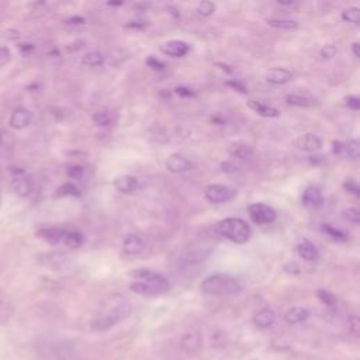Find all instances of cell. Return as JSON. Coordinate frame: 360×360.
<instances>
[{"instance_id":"obj_1","label":"cell","mask_w":360,"mask_h":360,"mask_svg":"<svg viewBox=\"0 0 360 360\" xmlns=\"http://www.w3.org/2000/svg\"><path fill=\"white\" fill-rule=\"evenodd\" d=\"M131 311L132 304L125 295L120 292L111 294L105 297L96 309L91 321L93 329H96L97 332H105L125 321L129 316Z\"/></svg>"},{"instance_id":"obj_2","label":"cell","mask_w":360,"mask_h":360,"mask_svg":"<svg viewBox=\"0 0 360 360\" xmlns=\"http://www.w3.org/2000/svg\"><path fill=\"white\" fill-rule=\"evenodd\" d=\"M201 291L208 295H236L243 290V284L231 274H212L202 280L200 285Z\"/></svg>"},{"instance_id":"obj_3","label":"cell","mask_w":360,"mask_h":360,"mask_svg":"<svg viewBox=\"0 0 360 360\" xmlns=\"http://www.w3.org/2000/svg\"><path fill=\"white\" fill-rule=\"evenodd\" d=\"M215 232L219 233L221 236L232 240L233 243H245L249 240L250 238V226L248 225V222L242 218H236V217H231V218H225L221 219L215 224L214 226Z\"/></svg>"},{"instance_id":"obj_4","label":"cell","mask_w":360,"mask_h":360,"mask_svg":"<svg viewBox=\"0 0 360 360\" xmlns=\"http://www.w3.org/2000/svg\"><path fill=\"white\" fill-rule=\"evenodd\" d=\"M131 276L138 278L139 281H143L145 284H148L158 295L165 294L170 290V284L166 280V277L162 276L160 273L150 270V269H145V267L135 269L134 271H131Z\"/></svg>"},{"instance_id":"obj_5","label":"cell","mask_w":360,"mask_h":360,"mask_svg":"<svg viewBox=\"0 0 360 360\" xmlns=\"http://www.w3.org/2000/svg\"><path fill=\"white\" fill-rule=\"evenodd\" d=\"M248 214L250 219L257 225H266L274 222L277 218V212L273 207L263 202H253L248 207Z\"/></svg>"},{"instance_id":"obj_6","label":"cell","mask_w":360,"mask_h":360,"mask_svg":"<svg viewBox=\"0 0 360 360\" xmlns=\"http://www.w3.org/2000/svg\"><path fill=\"white\" fill-rule=\"evenodd\" d=\"M204 195H205L207 201H210L211 204H222V202L232 200L236 195V190L229 186H225V184L214 183V184H210L205 187Z\"/></svg>"},{"instance_id":"obj_7","label":"cell","mask_w":360,"mask_h":360,"mask_svg":"<svg viewBox=\"0 0 360 360\" xmlns=\"http://www.w3.org/2000/svg\"><path fill=\"white\" fill-rule=\"evenodd\" d=\"M211 253H212V248H195L193 250H188V252L183 253L179 257L177 263H179L180 267L197 266V264L202 263L204 260H207Z\"/></svg>"},{"instance_id":"obj_8","label":"cell","mask_w":360,"mask_h":360,"mask_svg":"<svg viewBox=\"0 0 360 360\" xmlns=\"http://www.w3.org/2000/svg\"><path fill=\"white\" fill-rule=\"evenodd\" d=\"M166 169L170 172V173H174V174H180V173H186L188 170H191L193 167V163L181 153H172L169 155V158L166 159Z\"/></svg>"},{"instance_id":"obj_9","label":"cell","mask_w":360,"mask_h":360,"mask_svg":"<svg viewBox=\"0 0 360 360\" xmlns=\"http://www.w3.org/2000/svg\"><path fill=\"white\" fill-rule=\"evenodd\" d=\"M160 51L167 56L181 58V56L188 53L190 45L184 41H180V39H170V41L160 45Z\"/></svg>"},{"instance_id":"obj_10","label":"cell","mask_w":360,"mask_h":360,"mask_svg":"<svg viewBox=\"0 0 360 360\" xmlns=\"http://www.w3.org/2000/svg\"><path fill=\"white\" fill-rule=\"evenodd\" d=\"M295 146L302 152L314 153L322 148V141L319 136H316L314 134H304L297 138Z\"/></svg>"},{"instance_id":"obj_11","label":"cell","mask_w":360,"mask_h":360,"mask_svg":"<svg viewBox=\"0 0 360 360\" xmlns=\"http://www.w3.org/2000/svg\"><path fill=\"white\" fill-rule=\"evenodd\" d=\"M301 202L308 208H319L323 205V195L318 187L308 186L302 193Z\"/></svg>"},{"instance_id":"obj_12","label":"cell","mask_w":360,"mask_h":360,"mask_svg":"<svg viewBox=\"0 0 360 360\" xmlns=\"http://www.w3.org/2000/svg\"><path fill=\"white\" fill-rule=\"evenodd\" d=\"M138 187H139L138 179L134 176H129V174L118 176L114 180V188L121 194H132L138 190Z\"/></svg>"},{"instance_id":"obj_13","label":"cell","mask_w":360,"mask_h":360,"mask_svg":"<svg viewBox=\"0 0 360 360\" xmlns=\"http://www.w3.org/2000/svg\"><path fill=\"white\" fill-rule=\"evenodd\" d=\"M292 72L288 70V69H284V68H273L270 70L266 72V82L271 83V84H276V86H281V84H285L288 83L291 79H292Z\"/></svg>"},{"instance_id":"obj_14","label":"cell","mask_w":360,"mask_h":360,"mask_svg":"<svg viewBox=\"0 0 360 360\" xmlns=\"http://www.w3.org/2000/svg\"><path fill=\"white\" fill-rule=\"evenodd\" d=\"M66 229L60 226H45L38 231V236L49 245H58L63 240Z\"/></svg>"},{"instance_id":"obj_15","label":"cell","mask_w":360,"mask_h":360,"mask_svg":"<svg viewBox=\"0 0 360 360\" xmlns=\"http://www.w3.org/2000/svg\"><path fill=\"white\" fill-rule=\"evenodd\" d=\"M143 248H145L143 240L136 233H127L122 239V250L129 256L141 253Z\"/></svg>"},{"instance_id":"obj_16","label":"cell","mask_w":360,"mask_h":360,"mask_svg":"<svg viewBox=\"0 0 360 360\" xmlns=\"http://www.w3.org/2000/svg\"><path fill=\"white\" fill-rule=\"evenodd\" d=\"M297 253L301 259L307 262H315L319 257L318 248L309 239H301L297 245Z\"/></svg>"},{"instance_id":"obj_17","label":"cell","mask_w":360,"mask_h":360,"mask_svg":"<svg viewBox=\"0 0 360 360\" xmlns=\"http://www.w3.org/2000/svg\"><path fill=\"white\" fill-rule=\"evenodd\" d=\"M10 186H11V190L20 197H27L31 193V188H32L31 180L27 176H24L22 173L14 176Z\"/></svg>"},{"instance_id":"obj_18","label":"cell","mask_w":360,"mask_h":360,"mask_svg":"<svg viewBox=\"0 0 360 360\" xmlns=\"http://www.w3.org/2000/svg\"><path fill=\"white\" fill-rule=\"evenodd\" d=\"M32 114L27 108H17L10 117V125L15 129H22L31 122Z\"/></svg>"},{"instance_id":"obj_19","label":"cell","mask_w":360,"mask_h":360,"mask_svg":"<svg viewBox=\"0 0 360 360\" xmlns=\"http://www.w3.org/2000/svg\"><path fill=\"white\" fill-rule=\"evenodd\" d=\"M276 321V314L273 309L270 308H263L260 311H257L255 315H253V323L257 326V328H262V329H266V328H270Z\"/></svg>"},{"instance_id":"obj_20","label":"cell","mask_w":360,"mask_h":360,"mask_svg":"<svg viewBox=\"0 0 360 360\" xmlns=\"http://www.w3.org/2000/svg\"><path fill=\"white\" fill-rule=\"evenodd\" d=\"M117 121V112L110 108H101L93 114V122L97 127H110Z\"/></svg>"},{"instance_id":"obj_21","label":"cell","mask_w":360,"mask_h":360,"mask_svg":"<svg viewBox=\"0 0 360 360\" xmlns=\"http://www.w3.org/2000/svg\"><path fill=\"white\" fill-rule=\"evenodd\" d=\"M228 153L238 160H249L255 156L253 148L246 143H232L228 148Z\"/></svg>"},{"instance_id":"obj_22","label":"cell","mask_w":360,"mask_h":360,"mask_svg":"<svg viewBox=\"0 0 360 360\" xmlns=\"http://www.w3.org/2000/svg\"><path fill=\"white\" fill-rule=\"evenodd\" d=\"M246 105H248L252 111H255L256 114H259L260 117L276 118V117L280 115V111H278L277 108H274V107H271V105H266V104L259 103V101H256V100H249V101L246 103Z\"/></svg>"},{"instance_id":"obj_23","label":"cell","mask_w":360,"mask_h":360,"mask_svg":"<svg viewBox=\"0 0 360 360\" xmlns=\"http://www.w3.org/2000/svg\"><path fill=\"white\" fill-rule=\"evenodd\" d=\"M308 309L307 308H304V307H292V308H290L287 312H285V315H284V319L288 322V323H291V325H294V323H300V322H302V321H305L307 318H308Z\"/></svg>"},{"instance_id":"obj_24","label":"cell","mask_w":360,"mask_h":360,"mask_svg":"<svg viewBox=\"0 0 360 360\" xmlns=\"http://www.w3.org/2000/svg\"><path fill=\"white\" fill-rule=\"evenodd\" d=\"M68 248L77 249L84 243V236L82 232L75 231V229H66L63 240H62Z\"/></svg>"},{"instance_id":"obj_25","label":"cell","mask_w":360,"mask_h":360,"mask_svg":"<svg viewBox=\"0 0 360 360\" xmlns=\"http://www.w3.org/2000/svg\"><path fill=\"white\" fill-rule=\"evenodd\" d=\"M13 314V307L10 300L6 297L3 291H0V323H7L11 318Z\"/></svg>"},{"instance_id":"obj_26","label":"cell","mask_w":360,"mask_h":360,"mask_svg":"<svg viewBox=\"0 0 360 360\" xmlns=\"http://www.w3.org/2000/svg\"><path fill=\"white\" fill-rule=\"evenodd\" d=\"M266 21L270 27L277 28V30L292 31V30L298 28V22L294 20H288V18H267Z\"/></svg>"},{"instance_id":"obj_27","label":"cell","mask_w":360,"mask_h":360,"mask_svg":"<svg viewBox=\"0 0 360 360\" xmlns=\"http://www.w3.org/2000/svg\"><path fill=\"white\" fill-rule=\"evenodd\" d=\"M82 63L86 65V66H100L104 63V55L98 51H90V52H86L83 56H82Z\"/></svg>"},{"instance_id":"obj_28","label":"cell","mask_w":360,"mask_h":360,"mask_svg":"<svg viewBox=\"0 0 360 360\" xmlns=\"http://www.w3.org/2000/svg\"><path fill=\"white\" fill-rule=\"evenodd\" d=\"M129 290L138 295H142V297H156L158 294L148 285L145 284L143 281H132L129 284Z\"/></svg>"},{"instance_id":"obj_29","label":"cell","mask_w":360,"mask_h":360,"mask_svg":"<svg viewBox=\"0 0 360 360\" xmlns=\"http://www.w3.org/2000/svg\"><path fill=\"white\" fill-rule=\"evenodd\" d=\"M321 229H322V232H323L326 236H329L330 239H333V240H336V242H345V240H346V233H345L343 231H340V229H338V228L329 225V224H323V225L321 226Z\"/></svg>"},{"instance_id":"obj_30","label":"cell","mask_w":360,"mask_h":360,"mask_svg":"<svg viewBox=\"0 0 360 360\" xmlns=\"http://www.w3.org/2000/svg\"><path fill=\"white\" fill-rule=\"evenodd\" d=\"M345 156L350 159H357L360 156V145L356 138L345 142Z\"/></svg>"},{"instance_id":"obj_31","label":"cell","mask_w":360,"mask_h":360,"mask_svg":"<svg viewBox=\"0 0 360 360\" xmlns=\"http://www.w3.org/2000/svg\"><path fill=\"white\" fill-rule=\"evenodd\" d=\"M342 20L346 22H352V24H359L360 22V10L359 7L353 6L349 7L346 10L342 11Z\"/></svg>"},{"instance_id":"obj_32","label":"cell","mask_w":360,"mask_h":360,"mask_svg":"<svg viewBox=\"0 0 360 360\" xmlns=\"http://www.w3.org/2000/svg\"><path fill=\"white\" fill-rule=\"evenodd\" d=\"M285 101L288 105H292V107H308L311 104V101L307 97L300 94H287Z\"/></svg>"},{"instance_id":"obj_33","label":"cell","mask_w":360,"mask_h":360,"mask_svg":"<svg viewBox=\"0 0 360 360\" xmlns=\"http://www.w3.org/2000/svg\"><path fill=\"white\" fill-rule=\"evenodd\" d=\"M80 193H79V188L73 184V183H65L62 184L58 190H56V197H66V195H73V197H77Z\"/></svg>"},{"instance_id":"obj_34","label":"cell","mask_w":360,"mask_h":360,"mask_svg":"<svg viewBox=\"0 0 360 360\" xmlns=\"http://www.w3.org/2000/svg\"><path fill=\"white\" fill-rule=\"evenodd\" d=\"M215 10H217V4L212 3V1H210V0H202V1H200L198 6H197V13H198L200 15H204V17H208V15L214 14Z\"/></svg>"},{"instance_id":"obj_35","label":"cell","mask_w":360,"mask_h":360,"mask_svg":"<svg viewBox=\"0 0 360 360\" xmlns=\"http://www.w3.org/2000/svg\"><path fill=\"white\" fill-rule=\"evenodd\" d=\"M316 297L319 298V301L321 302H323L325 305H335L336 304V297L330 292V291H328V290H318L316 291Z\"/></svg>"},{"instance_id":"obj_36","label":"cell","mask_w":360,"mask_h":360,"mask_svg":"<svg viewBox=\"0 0 360 360\" xmlns=\"http://www.w3.org/2000/svg\"><path fill=\"white\" fill-rule=\"evenodd\" d=\"M343 217L353 224H359L360 222V211L356 207H349L343 210Z\"/></svg>"},{"instance_id":"obj_37","label":"cell","mask_w":360,"mask_h":360,"mask_svg":"<svg viewBox=\"0 0 360 360\" xmlns=\"http://www.w3.org/2000/svg\"><path fill=\"white\" fill-rule=\"evenodd\" d=\"M336 53H338V48L335 44H326L319 51V55L322 59H332Z\"/></svg>"},{"instance_id":"obj_38","label":"cell","mask_w":360,"mask_h":360,"mask_svg":"<svg viewBox=\"0 0 360 360\" xmlns=\"http://www.w3.org/2000/svg\"><path fill=\"white\" fill-rule=\"evenodd\" d=\"M343 188H345L347 193L353 194L354 197H360V187H359V184H357L354 180H346V181L343 183Z\"/></svg>"},{"instance_id":"obj_39","label":"cell","mask_w":360,"mask_h":360,"mask_svg":"<svg viewBox=\"0 0 360 360\" xmlns=\"http://www.w3.org/2000/svg\"><path fill=\"white\" fill-rule=\"evenodd\" d=\"M283 270L285 271V273H288V274H300L301 273V267H300V264L297 263V262H288V263H285L284 266H283Z\"/></svg>"},{"instance_id":"obj_40","label":"cell","mask_w":360,"mask_h":360,"mask_svg":"<svg viewBox=\"0 0 360 360\" xmlns=\"http://www.w3.org/2000/svg\"><path fill=\"white\" fill-rule=\"evenodd\" d=\"M345 104L346 107H349L350 110L357 111L360 108V98L357 96H349L345 98Z\"/></svg>"},{"instance_id":"obj_41","label":"cell","mask_w":360,"mask_h":360,"mask_svg":"<svg viewBox=\"0 0 360 360\" xmlns=\"http://www.w3.org/2000/svg\"><path fill=\"white\" fill-rule=\"evenodd\" d=\"M226 86L232 87L233 90H236V91H239V93H242V94H246V93H248V90H246L245 84H243L242 82H239L238 79H233V80H228V82H226Z\"/></svg>"},{"instance_id":"obj_42","label":"cell","mask_w":360,"mask_h":360,"mask_svg":"<svg viewBox=\"0 0 360 360\" xmlns=\"http://www.w3.org/2000/svg\"><path fill=\"white\" fill-rule=\"evenodd\" d=\"M146 65H148L150 69H153V70H163V69H165L163 62H160V60L156 59L155 56H149V58L146 59Z\"/></svg>"},{"instance_id":"obj_43","label":"cell","mask_w":360,"mask_h":360,"mask_svg":"<svg viewBox=\"0 0 360 360\" xmlns=\"http://www.w3.org/2000/svg\"><path fill=\"white\" fill-rule=\"evenodd\" d=\"M332 152L336 156H345V142L333 141L332 142Z\"/></svg>"},{"instance_id":"obj_44","label":"cell","mask_w":360,"mask_h":360,"mask_svg":"<svg viewBox=\"0 0 360 360\" xmlns=\"http://www.w3.org/2000/svg\"><path fill=\"white\" fill-rule=\"evenodd\" d=\"M83 173H84V170L80 166H72V167L68 169V176L70 179H82Z\"/></svg>"},{"instance_id":"obj_45","label":"cell","mask_w":360,"mask_h":360,"mask_svg":"<svg viewBox=\"0 0 360 360\" xmlns=\"http://www.w3.org/2000/svg\"><path fill=\"white\" fill-rule=\"evenodd\" d=\"M174 91H176V94H179V96H181V97H194V96H195V93H194L191 89L184 87V86H177V87L174 89Z\"/></svg>"},{"instance_id":"obj_46","label":"cell","mask_w":360,"mask_h":360,"mask_svg":"<svg viewBox=\"0 0 360 360\" xmlns=\"http://www.w3.org/2000/svg\"><path fill=\"white\" fill-rule=\"evenodd\" d=\"M221 170L224 173H235L238 170V166H235L232 162L226 160V162H222L221 163Z\"/></svg>"},{"instance_id":"obj_47","label":"cell","mask_w":360,"mask_h":360,"mask_svg":"<svg viewBox=\"0 0 360 360\" xmlns=\"http://www.w3.org/2000/svg\"><path fill=\"white\" fill-rule=\"evenodd\" d=\"M66 22H68V24H70V25H79V24H84V22H86V20H84V17L73 15V17H69V18L66 20Z\"/></svg>"},{"instance_id":"obj_48","label":"cell","mask_w":360,"mask_h":360,"mask_svg":"<svg viewBox=\"0 0 360 360\" xmlns=\"http://www.w3.org/2000/svg\"><path fill=\"white\" fill-rule=\"evenodd\" d=\"M10 58V51L6 46H0V62H4Z\"/></svg>"},{"instance_id":"obj_49","label":"cell","mask_w":360,"mask_h":360,"mask_svg":"<svg viewBox=\"0 0 360 360\" xmlns=\"http://www.w3.org/2000/svg\"><path fill=\"white\" fill-rule=\"evenodd\" d=\"M277 4H278V6H284V7H292V6L297 4V1H294V0H288V1L277 0Z\"/></svg>"},{"instance_id":"obj_50","label":"cell","mask_w":360,"mask_h":360,"mask_svg":"<svg viewBox=\"0 0 360 360\" xmlns=\"http://www.w3.org/2000/svg\"><path fill=\"white\" fill-rule=\"evenodd\" d=\"M359 46H360V44H359L357 41H354V42L352 44V52H353V55H354L356 58H359V56H360V52H359Z\"/></svg>"},{"instance_id":"obj_51","label":"cell","mask_w":360,"mask_h":360,"mask_svg":"<svg viewBox=\"0 0 360 360\" xmlns=\"http://www.w3.org/2000/svg\"><path fill=\"white\" fill-rule=\"evenodd\" d=\"M217 66H221V69H222V70L231 72V69H229V66H228V65H224V63H217Z\"/></svg>"},{"instance_id":"obj_52","label":"cell","mask_w":360,"mask_h":360,"mask_svg":"<svg viewBox=\"0 0 360 360\" xmlns=\"http://www.w3.org/2000/svg\"><path fill=\"white\" fill-rule=\"evenodd\" d=\"M107 4H108V6H122L124 1H108Z\"/></svg>"},{"instance_id":"obj_53","label":"cell","mask_w":360,"mask_h":360,"mask_svg":"<svg viewBox=\"0 0 360 360\" xmlns=\"http://www.w3.org/2000/svg\"><path fill=\"white\" fill-rule=\"evenodd\" d=\"M0 202H1V197H0Z\"/></svg>"}]
</instances>
